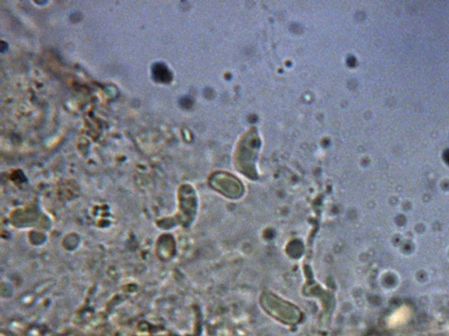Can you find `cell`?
Returning <instances> with one entry per match:
<instances>
[{
    "label": "cell",
    "instance_id": "1",
    "mask_svg": "<svg viewBox=\"0 0 449 336\" xmlns=\"http://www.w3.org/2000/svg\"><path fill=\"white\" fill-rule=\"evenodd\" d=\"M153 77L156 82L168 83L172 80V75L169 68L163 63H155L152 69Z\"/></svg>",
    "mask_w": 449,
    "mask_h": 336
},
{
    "label": "cell",
    "instance_id": "2",
    "mask_svg": "<svg viewBox=\"0 0 449 336\" xmlns=\"http://www.w3.org/2000/svg\"><path fill=\"white\" fill-rule=\"evenodd\" d=\"M181 104H182L183 107L190 108L191 106V104H192V101L189 97H183Z\"/></svg>",
    "mask_w": 449,
    "mask_h": 336
}]
</instances>
